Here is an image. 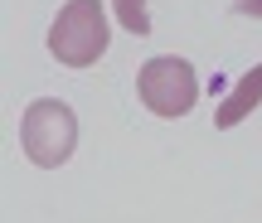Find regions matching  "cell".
I'll use <instances>...</instances> for the list:
<instances>
[{
	"label": "cell",
	"mask_w": 262,
	"mask_h": 223,
	"mask_svg": "<svg viewBox=\"0 0 262 223\" xmlns=\"http://www.w3.org/2000/svg\"><path fill=\"white\" fill-rule=\"evenodd\" d=\"M112 15H117V25H122L126 34H141V39L150 34V10H146V0H112Z\"/></svg>",
	"instance_id": "5b68a950"
},
{
	"label": "cell",
	"mask_w": 262,
	"mask_h": 223,
	"mask_svg": "<svg viewBox=\"0 0 262 223\" xmlns=\"http://www.w3.org/2000/svg\"><path fill=\"white\" fill-rule=\"evenodd\" d=\"M257 107H262V63H257V68H248V73L238 78V87L224 97V102H219L214 126H219V131H233L238 121H248Z\"/></svg>",
	"instance_id": "277c9868"
},
{
	"label": "cell",
	"mask_w": 262,
	"mask_h": 223,
	"mask_svg": "<svg viewBox=\"0 0 262 223\" xmlns=\"http://www.w3.org/2000/svg\"><path fill=\"white\" fill-rule=\"evenodd\" d=\"M107 10L102 0H68L49 25V54L63 68H93L107 54Z\"/></svg>",
	"instance_id": "7a4b0ae2"
},
{
	"label": "cell",
	"mask_w": 262,
	"mask_h": 223,
	"mask_svg": "<svg viewBox=\"0 0 262 223\" xmlns=\"http://www.w3.org/2000/svg\"><path fill=\"white\" fill-rule=\"evenodd\" d=\"M136 93H141V102H146V112L175 121V117H185V112L199 102V78H194V68H189L185 58L160 54V58H146V63L136 68Z\"/></svg>",
	"instance_id": "3957f363"
},
{
	"label": "cell",
	"mask_w": 262,
	"mask_h": 223,
	"mask_svg": "<svg viewBox=\"0 0 262 223\" xmlns=\"http://www.w3.org/2000/svg\"><path fill=\"white\" fill-rule=\"evenodd\" d=\"M233 15H243V19H262V0H233Z\"/></svg>",
	"instance_id": "8992f818"
},
{
	"label": "cell",
	"mask_w": 262,
	"mask_h": 223,
	"mask_svg": "<svg viewBox=\"0 0 262 223\" xmlns=\"http://www.w3.org/2000/svg\"><path fill=\"white\" fill-rule=\"evenodd\" d=\"M19 146H25L29 165H39V170L68 165L73 150H78V117H73V107L58 102V97L29 102L25 117H19Z\"/></svg>",
	"instance_id": "6da1fadb"
}]
</instances>
